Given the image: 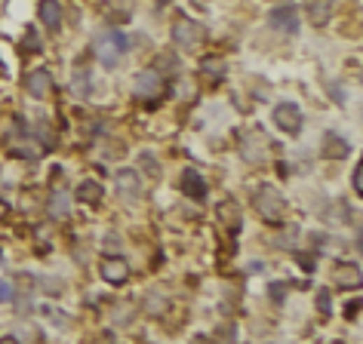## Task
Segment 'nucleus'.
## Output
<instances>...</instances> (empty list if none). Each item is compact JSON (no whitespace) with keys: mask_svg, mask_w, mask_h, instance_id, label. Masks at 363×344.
Returning <instances> with one entry per match:
<instances>
[{"mask_svg":"<svg viewBox=\"0 0 363 344\" xmlns=\"http://www.w3.org/2000/svg\"><path fill=\"white\" fill-rule=\"evenodd\" d=\"M215 213H219L222 218V224L231 231V234H237L241 231V222H243V215H241V206H237L234 200H222L219 206H215Z\"/></svg>","mask_w":363,"mask_h":344,"instance_id":"nucleus-12","label":"nucleus"},{"mask_svg":"<svg viewBox=\"0 0 363 344\" xmlns=\"http://www.w3.org/2000/svg\"><path fill=\"white\" fill-rule=\"evenodd\" d=\"M351 182H354V194H363V163H357V166H354V175H351Z\"/></svg>","mask_w":363,"mask_h":344,"instance_id":"nucleus-19","label":"nucleus"},{"mask_svg":"<svg viewBox=\"0 0 363 344\" xmlns=\"http://www.w3.org/2000/svg\"><path fill=\"white\" fill-rule=\"evenodd\" d=\"M114 182H118V194L127 200H133L142 194V182H138V172L136 169H120L118 175H114Z\"/></svg>","mask_w":363,"mask_h":344,"instance_id":"nucleus-11","label":"nucleus"},{"mask_svg":"<svg viewBox=\"0 0 363 344\" xmlns=\"http://www.w3.org/2000/svg\"><path fill=\"white\" fill-rule=\"evenodd\" d=\"M329 15H333V0H308V22L311 25H327Z\"/></svg>","mask_w":363,"mask_h":344,"instance_id":"nucleus-13","label":"nucleus"},{"mask_svg":"<svg viewBox=\"0 0 363 344\" xmlns=\"http://www.w3.org/2000/svg\"><path fill=\"white\" fill-rule=\"evenodd\" d=\"M71 86H74V92H77V96H87V92H90V77H87V71H77Z\"/></svg>","mask_w":363,"mask_h":344,"instance_id":"nucleus-18","label":"nucleus"},{"mask_svg":"<svg viewBox=\"0 0 363 344\" xmlns=\"http://www.w3.org/2000/svg\"><path fill=\"white\" fill-rule=\"evenodd\" d=\"M127 50H129V41L120 31H105V34H99L96 41H92V52H96V59L102 62V65H118Z\"/></svg>","mask_w":363,"mask_h":344,"instance_id":"nucleus-2","label":"nucleus"},{"mask_svg":"<svg viewBox=\"0 0 363 344\" xmlns=\"http://www.w3.org/2000/svg\"><path fill=\"white\" fill-rule=\"evenodd\" d=\"M15 295H13V283H3L0 280V301H13Z\"/></svg>","mask_w":363,"mask_h":344,"instance_id":"nucleus-21","label":"nucleus"},{"mask_svg":"<svg viewBox=\"0 0 363 344\" xmlns=\"http://www.w3.org/2000/svg\"><path fill=\"white\" fill-rule=\"evenodd\" d=\"M0 344H19L15 338H0Z\"/></svg>","mask_w":363,"mask_h":344,"instance_id":"nucleus-24","label":"nucleus"},{"mask_svg":"<svg viewBox=\"0 0 363 344\" xmlns=\"http://www.w3.org/2000/svg\"><path fill=\"white\" fill-rule=\"evenodd\" d=\"M99 273H102L105 283L123 286V283L129 280V264L123 261V258H102V264H99Z\"/></svg>","mask_w":363,"mask_h":344,"instance_id":"nucleus-6","label":"nucleus"},{"mask_svg":"<svg viewBox=\"0 0 363 344\" xmlns=\"http://www.w3.org/2000/svg\"><path fill=\"white\" fill-rule=\"evenodd\" d=\"M41 22L50 31H59V25H62V3L59 0H41Z\"/></svg>","mask_w":363,"mask_h":344,"instance_id":"nucleus-14","label":"nucleus"},{"mask_svg":"<svg viewBox=\"0 0 363 344\" xmlns=\"http://www.w3.org/2000/svg\"><path fill=\"white\" fill-rule=\"evenodd\" d=\"M274 123H277V129H283L287 136H299V132H302V123H305L302 108L292 105V101H283V105L274 108Z\"/></svg>","mask_w":363,"mask_h":344,"instance_id":"nucleus-5","label":"nucleus"},{"mask_svg":"<svg viewBox=\"0 0 363 344\" xmlns=\"http://www.w3.org/2000/svg\"><path fill=\"white\" fill-rule=\"evenodd\" d=\"M102 197H105V191H102V185L99 182H80L77 185V200L87 203V206H96Z\"/></svg>","mask_w":363,"mask_h":344,"instance_id":"nucleus-15","label":"nucleus"},{"mask_svg":"<svg viewBox=\"0 0 363 344\" xmlns=\"http://www.w3.org/2000/svg\"><path fill=\"white\" fill-rule=\"evenodd\" d=\"M6 215H10V203L0 200V222H6Z\"/></svg>","mask_w":363,"mask_h":344,"instance_id":"nucleus-22","label":"nucleus"},{"mask_svg":"<svg viewBox=\"0 0 363 344\" xmlns=\"http://www.w3.org/2000/svg\"><path fill=\"white\" fill-rule=\"evenodd\" d=\"M179 187H182L185 197H191V200H204L206 197V182H204V175H200L197 169H185Z\"/></svg>","mask_w":363,"mask_h":344,"instance_id":"nucleus-8","label":"nucleus"},{"mask_svg":"<svg viewBox=\"0 0 363 344\" xmlns=\"http://www.w3.org/2000/svg\"><path fill=\"white\" fill-rule=\"evenodd\" d=\"M271 25L277 31H283V34H296L299 31V13L292 10V6H277V10H271Z\"/></svg>","mask_w":363,"mask_h":344,"instance_id":"nucleus-9","label":"nucleus"},{"mask_svg":"<svg viewBox=\"0 0 363 344\" xmlns=\"http://www.w3.org/2000/svg\"><path fill=\"white\" fill-rule=\"evenodd\" d=\"M25 89L31 92V99H46L52 92V74L46 68H37V71L28 74L25 80Z\"/></svg>","mask_w":363,"mask_h":344,"instance_id":"nucleus-7","label":"nucleus"},{"mask_svg":"<svg viewBox=\"0 0 363 344\" xmlns=\"http://www.w3.org/2000/svg\"><path fill=\"white\" fill-rule=\"evenodd\" d=\"M318 310H323V314H329V310H333V299H329L327 289H323V292L318 295Z\"/></svg>","mask_w":363,"mask_h":344,"instance_id":"nucleus-20","label":"nucleus"},{"mask_svg":"<svg viewBox=\"0 0 363 344\" xmlns=\"http://www.w3.org/2000/svg\"><path fill=\"white\" fill-rule=\"evenodd\" d=\"M357 310H360V304L354 301V304H348V310H345V317H348V320H351V317H357Z\"/></svg>","mask_w":363,"mask_h":344,"instance_id":"nucleus-23","label":"nucleus"},{"mask_svg":"<svg viewBox=\"0 0 363 344\" xmlns=\"http://www.w3.org/2000/svg\"><path fill=\"white\" fill-rule=\"evenodd\" d=\"M200 74H206L210 80H222V77L228 74L225 59H219V56H206L204 62H200Z\"/></svg>","mask_w":363,"mask_h":344,"instance_id":"nucleus-16","label":"nucleus"},{"mask_svg":"<svg viewBox=\"0 0 363 344\" xmlns=\"http://www.w3.org/2000/svg\"><path fill=\"white\" fill-rule=\"evenodd\" d=\"M173 41L179 50H188V52H194L200 43H204V28L197 25V22H191V19H176V25H173Z\"/></svg>","mask_w":363,"mask_h":344,"instance_id":"nucleus-4","label":"nucleus"},{"mask_svg":"<svg viewBox=\"0 0 363 344\" xmlns=\"http://www.w3.org/2000/svg\"><path fill=\"white\" fill-rule=\"evenodd\" d=\"M133 92L136 99H145V101H157L166 96V77L160 71H138L136 80H133Z\"/></svg>","mask_w":363,"mask_h":344,"instance_id":"nucleus-3","label":"nucleus"},{"mask_svg":"<svg viewBox=\"0 0 363 344\" xmlns=\"http://www.w3.org/2000/svg\"><path fill=\"white\" fill-rule=\"evenodd\" d=\"M351 154V142L342 136H336V132H327L323 136V157L327 160H345Z\"/></svg>","mask_w":363,"mask_h":344,"instance_id":"nucleus-10","label":"nucleus"},{"mask_svg":"<svg viewBox=\"0 0 363 344\" xmlns=\"http://www.w3.org/2000/svg\"><path fill=\"white\" fill-rule=\"evenodd\" d=\"M256 213L265 218V224H277L280 228L287 218V200L274 185H259L256 187Z\"/></svg>","mask_w":363,"mask_h":344,"instance_id":"nucleus-1","label":"nucleus"},{"mask_svg":"<svg viewBox=\"0 0 363 344\" xmlns=\"http://www.w3.org/2000/svg\"><path fill=\"white\" fill-rule=\"evenodd\" d=\"M336 283H339V286H345V289L360 286V268H357V264H339V271H336Z\"/></svg>","mask_w":363,"mask_h":344,"instance_id":"nucleus-17","label":"nucleus"}]
</instances>
